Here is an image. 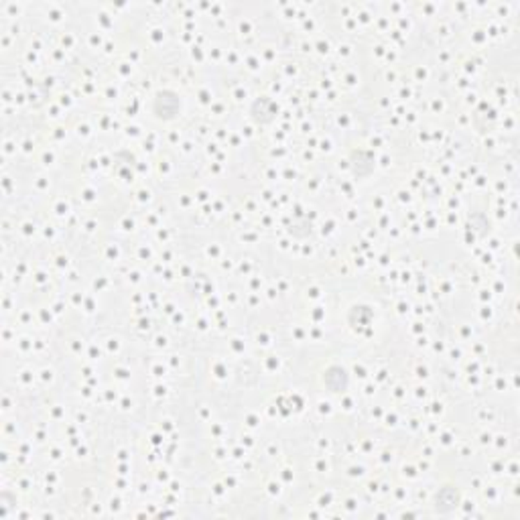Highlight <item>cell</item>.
Returning a JSON list of instances; mask_svg holds the SVG:
<instances>
[{
	"label": "cell",
	"mask_w": 520,
	"mask_h": 520,
	"mask_svg": "<svg viewBox=\"0 0 520 520\" xmlns=\"http://www.w3.org/2000/svg\"><path fill=\"white\" fill-rule=\"evenodd\" d=\"M181 96L175 90H156L153 98V114L159 120H175L181 114Z\"/></svg>",
	"instance_id": "1"
},
{
	"label": "cell",
	"mask_w": 520,
	"mask_h": 520,
	"mask_svg": "<svg viewBox=\"0 0 520 520\" xmlns=\"http://www.w3.org/2000/svg\"><path fill=\"white\" fill-rule=\"evenodd\" d=\"M325 389L330 390L332 394H339V392H346L348 387H350V374L343 366L339 364H332L327 366L323 370V376H321Z\"/></svg>",
	"instance_id": "2"
},
{
	"label": "cell",
	"mask_w": 520,
	"mask_h": 520,
	"mask_svg": "<svg viewBox=\"0 0 520 520\" xmlns=\"http://www.w3.org/2000/svg\"><path fill=\"white\" fill-rule=\"evenodd\" d=\"M277 112H279L277 104H275L270 98H266V96L257 98V100L252 102V106H250V118H252L257 124H268V122H273L275 116H277Z\"/></svg>",
	"instance_id": "3"
},
{
	"label": "cell",
	"mask_w": 520,
	"mask_h": 520,
	"mask_svg": "<svg viewBox=\"0 0 520 520\" xmlns=\"http://www.w3.org/2000/svg\"><path fill=\"white\" fill-rule=\"evenodd\" d=\"M460 500H462V496L455 486H443L435 494V508L439 512H451L453 508H457Z\"/></svg>",
	"instance_id": "4"
},
{
	"label": "cell",
	"mask_w": 520,
	"mask_h": 520,
	"mask_svg": "<svg viewBox=\"0 0 520 520\" xmlns=\"http://www.w3.org/2000/svg\"><path fill=\"white\" fill-rule=\"evenodd\" d=\"M350 163H352V171H354V175H358V177H364V173H362V167L366 165V169H370V171H374V155L372 153H368V151H354L352 155H350Z\"/></svg>",
	"instance_id": "5"
}]
</instances>
